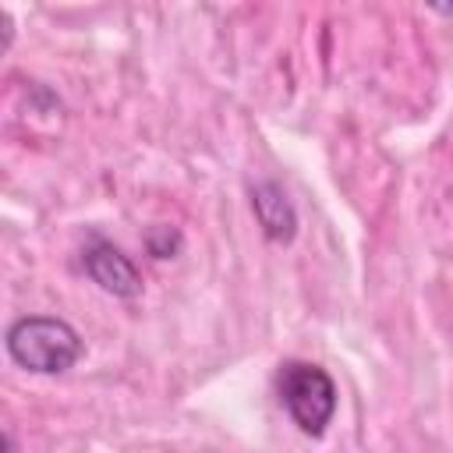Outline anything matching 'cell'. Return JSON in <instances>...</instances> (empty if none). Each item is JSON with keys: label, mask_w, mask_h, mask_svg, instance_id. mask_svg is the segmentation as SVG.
I'll return each mask as SVG.
<instances>
[{"label": "cell", "mask_w": 453, "mask_h": 453, "mask_svg": "<svg viewBox=\"0 0 453 453\" xmlns=\"http://www.w3.org/2000/svg\"><path fill=\"white\" fill-rule=\"evenodd\" d=\"M180 244H184V237H180L177 226L156 223V226L145 230V248H149L152 258H173V255L180 251Z\"/></svg>", "instance_id": "5"}, {"label": "cell", "mask_w": 453, "mask_h": 453, "mask_svg": "<svg viewBox=\"0 0 453 453\" xmlns=\"http://www.w3.org/2000/svg\"><path fill=\"white\" fill-rule=\"evenodd\" d=\"M276 389H280V403L287 407L290 421L304 435L319 439L329 428L336 414V382L322 365H311V361L280 365Z\"/></svg>", "instance_id": "2"}, {"label": "cell", "mask_w": 453, "mask_h": 453, "mask_svg": "<svg viewBox=\"0 0 453 453\" xmlns=\"http://www.w3.org/2000/svg\"><path fill=\"white\" fill-rule=\"evenodd\" d=\"M251 212L273 244H290L297 237V209L276 180H258L251 188Z\"/></svg>", "instance_id": "4"}, {"label": "cell", "mask_w": 453, "mask_h": 453, "mask_svg": "<svg viewBox=\"0 0 453 453\" xmlns=\"http://www.w3.org/2000/svg\"><path fill=\"white\" fill-rule=\"evenodd\" d=\"M4 347L18 368L35 375H60L74 368V361L85 350L78 329L67 319L53 315H25L11 322L4 333Z\"/></svg>", "instance_id": "1"}, {"label": "cell", "mask_w": 453, "mask_h": 453, "mask_svg": "<svg viewBox=\"0 0 453 453\" xmlns=\"http://www.w3.org/2000/svg\"><path fill=\"white\" fill-rule=\"evenodd\" d=\"M81 265H85L88 280L99 290L113 294V297H124L127 301V297H138L142 294V273H138V265L117 244H110L106 237H92L85 244Z\"/></svg>", "instance_id": "3"}]
</instances>
